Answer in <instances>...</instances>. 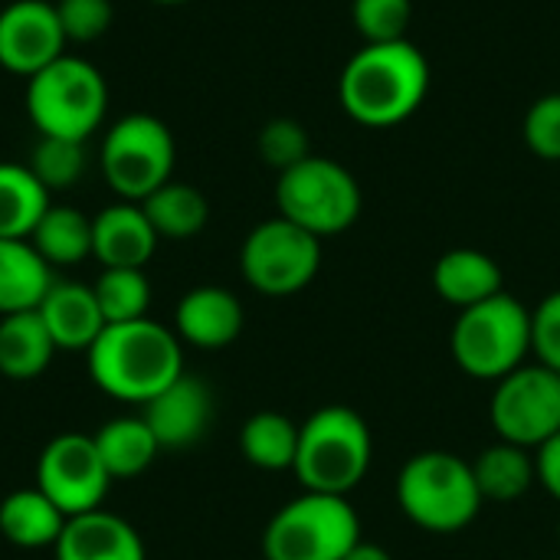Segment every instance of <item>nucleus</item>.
<instances>
[{
	"label": "nucleus",
	"instance_id": "1",
	"mask_svg": "<svg viewBox=\"0 0 560 560\" xmlns=\"http://www.w3.org/2000/svg\"><path fill=\"white\" fill-rule=\"evenodd\" d=\"M430 92V62L410 43H364L341 69L338 102L364 128H394L407 121Z\"/></svg>",
	"mask_w": 560,
	"mask_h": 560
},
{
	"label": "nucleus",
	"instance_id": "2",
	"mask_svg": "<svg viewBox=\"0 0 560 560\" xmlns=\"http://www.w3.org/2000/svg\"><path fill=\"white\" fill-rule=\"evenodd\" d=\"M85 364L102 394L144 407L184 374V351L174 328L138 318L125 325H105V331L85 351Z\"/></svg>",
	"mask_w": 560,
	"mask_h": 560
},
{
	"label": "nucleus",
	"instance_id": "3",
	"mask_svg": "<svg viewBox=\"0 0 560 560\" xmlns=\"http://www.w3.org/2000/svg\"><path fill=\"white\" fill-rule=\"evenodd\" d=\"M374 436L364 417L345 404H328L299 423V453L292 472L305 492L351 495L371 472Z\"/></svg>",
	"mask_w": 560,
	"mask_h": 560
},
{
	"label": "nucleus",
	"instance_id": "4",
	"mask_svg": "<svg viewBox=\"0 0 560 560\" xmlns=\"http://www.w3.org/2000/svg\"><path fill=\"white\" fill-rule=\"evenodd\" d=\"M400 512L430 535H456L469 528L482 512V492L472 476V463L446 450H427L410 456L397 472Z\"/></svg>",
	"mask_w": 560,
	"mask_h": 560
},
{
	"label": "nucleus",
	"instance_id": "5",
	"mask_svg": "<svg viewBox=\"0 0 560 560\" xmlns=\"http://www.w3.org/2000/svg\"><path fill=\"white\" fill-rule=\"evenodd\" d=\"M108 112V85L82 56H59L26 79V115L39 138L89 141Z\"/></svg>",
	"mask_w": 560,
	"mask_h": 560
},
{
	"label": "nucleus",
	"instance_id": "6",
	"mask_svg": "<svg viewBox=\"0 0 560 560\" xmlns=\"http://www.w3.org/2000/svg\"><path fill=\"white\" fill-rule=\"evenodd\" d=\"M450 351L466 377L499 384L502 377L528 364L532 308L522 299L499 292L459 312L450 335Z\"/></svg>",
	"mask_w": 560,
	"mask_h": 560
},
{
	"label": "nucleus",
	"instance_id": "7",
	"mask_svg": "<svg viewBox=\"0 0 560 560\" xmlns=\"http://www.w3.org/2000/svg\"><path fill=\"white\" fill-rule=\"evenodd\" d=\"M361 541V518L345 495L302 492L262 532L266 560H345Z\"/></svg>",
	"mask_w": 560,
	"mask_h": 560
},
{
	"label": "nucleus",
	"instance_id": "8",
	"mask_svg": "<svg viewBox=\"0 0 560 560\" xmlns=\"http://www.w3.org/2000/svg\"><path fill=\"white\" fill-rule=\"evenodd\" d=\"M276 207L279 217L292 220L318 240H328L358 223L364 194L358 177L345 164L308 154L305 161L279 174Z\"/></svg>",
	"mask_w": 560,
	"mask_h": 560
},
{
	"label": "nucleus",
	"instance_id": "9",
	"mask_svg": "<svg viewBox=\"0 0 560 560\" xmlns=\"http://www.w3.org/2000/svg\"><path fill=\"white\" fill-rule=\"evenodd\" d=\"M102 177L105 184L131 203H141L151 197L158 187L174 180V135L171 128L148 115V112H131L118 118L105 138H102Z\"/></svg>",
	"mask_w": 560,
	"mask_h": 560
},
{
	"label": "nucleus",
	"instance_id": "10",
	"mask_svg": "<svg viewBox=\"0 0 560 560\" xmlns=\"http://www.w3.org/2000/svg\"><path fill=\"white\" fill-rule=\"evenodd\" d=\"M322 269V240L285 217L262 220L240 249V272L249 289L269 299L299 295Z\"/></svg>",
	"mask_w": 560,
	"mask_h": 560
},
{
	"label": "nucleus",
	"instance_id": "11",
	"mask_svg": "<svg viewBox=\"0 0 560 560\" xmlns=\"http://www.w3.org/2000/svg\"><path fill=\"white\" fill-rule=\"evenodd\" d=\"M489 420L499 440L541 450L560 433V374L541 361L522 364L492 390Z\"/></svg>",
	"mask_w": 560,
	"mask_h": 560
},
{
	"label": "nucleus",
	"instance_id": "12",
	"mask_svg": "<svg viewBox=\"0 0 560 560\" xmlns=\"http://www.w3.org/2000/svg\"><path fill=\"white\" fill-rule=\"evenodd\" d=\"M112 476L102 466V456L92 436L59 433L52 436L36 459V489L52 499L66 518L102 509Z\"/></svg>",
	"mask_w": 560,
	"mask_h": 560
},
{
	"label": "nucleus",
	"instance_id": "13",
	"mask_svg": "<svg viewBox=\"0 0 560 560\" xmlns=\"http://www.w3.org/2000/svg\"><path fill=\"white\" fill-rule=\"evenodd\" d=\"M66 33L49 0H10L0 10V69L30 79L66 56Z\"/></svg>",
	"mask_w": 560,
	"mask_h": 560
},
{
	"label": "nucleus",
	"instance_id": "14",
	"mask_svg": "<svg viewBox=\"0 0 560 560\" xmlns=\"http://www.w3.org/2000/svg\"><path fill=\"white\" fill-rule=\"evenodd\" d=\"M141 417L161 450H187L203 440L213 423V394L200 377L180 374L174 384H167L158 397L144 404Z\"/></svg>",
	"mask_w": 560,
	"mask_h": 560
},
{
	"label": "nucleus",
	"instance_id": "15",
	"mask_svg": "<svg viewBox=\"0 0 560 560\" xmlns=\"http://www.w3.org/2000/svg\"><path fill=\"white\" fill-rule=\"evenodd\" d=\"M158 233L141 203L118 200L92 217V256L102 269H144L158 249Z\"/></svg>",
	"mask_w": 560,
	"mask_h": 560
},
{
	"label": "nucleus",
	"instance_id": "16",
	"mask_svg": "<svg viewBox=\"0 0 560 560\" xmlns=\"http://www.w3.org/2000/svg\"><path fill=\"white\" fill-rule=\"evenodd\" d=\"M246 312L230 289L197 285L174 308V331L184 345L200 351H220L240 338Z\"/></svg>",
	"mask_w": 560,
	"mask_h": 560
},
{
	"label": "nucleus",
	"instance_id": "17",
	"mask_svg": "<svg viewBox=\"0 0 560 560\" xmlns=\"http://www.w3.org/2000/svg\"><path fill=\"white\" fill-rule=\"evenodd\" d=\"M52 551L56 560H144V541L131 522L95 509L69 518Z\"/></svg>",
	"mask_w": 560,
	"mask_h": 560
},
{
	"label": "nucleus",
	"instance_id": "18",
	"mask_svg": "<svg viewBox=\"0 0 560 560\" xmlns=\"http://www.w3.org/2000/svg\"><path fill=\"white\" fill-rule=\"evenodd\" d=\"M36 315L43 318L56 351H89L105 331L98 299L85 282H52Z\"/></svg>",
	"mask_w": 560,
	"mask_h": 560
},
{
	"label": "nucleus",
	"instance_id": "19",
	"mask_svg": "<svg viewBox=\"0 0 560 560\" xmlns=\"http://www.w3.org/2000/svg\"><path fill=\"white\" fill-rule=\"evenodd\" d=\"M433 289L446 305L466 312V308L505 292L502 289V266L482 249L456 246V249H450V253H443L436 259Z\"/></svg>",
	"mask_w": 560,
	"mask_h": 560
},
{
	"label": "nucleus",
	"instance_id": "20",
	"mask_svg": "<svg viewBox=\"0 0 560 560\" xmlns=\"http://www.w3.org/2000/svg\"><path fill=\"white\" fill-rule=\"evenodd\" d=\"M66 522H69L66 512L52 499H46L36 486L16 489L0 502V535L23 551L56 548Z\"/></svg>",
	"mask_w": 560,
	"mask_h": 560
},
{
	"label": "nucleus",
	"instance_id": "21",
	"mask_svg": "<svg viewBox=\"0 0 560 560\" xmlns=\"http://www.w3.org/2000/svg\"><path fill=\"white\" fill-rule=\"evenodd\" d=\"M52 282L49 262L30 240H0V318L36 312Z\"/></svg>",
	"mask_w": 560,
	"mask_h": 560
},
{
	"label": "nucleus",
	"instance_id": "22",
	"mask_svg": "<svg viewBox=\"0 0 560 560\" xmlns=\"http://www.w3.org/2000/svg\"><path fill=\"white\" fill-rule=\"evenodd\" d=\"M56 358V345L36 312L0 318V374L7 381H36Z\"/></svg>",
	"mask_w": 560,
	"mask_h": 560
},
{
	"label": "nucleus",
	"instance_id": "23",
	"mask_svg": "<svg viewBox=\"0 0 560 560\" xmlns=\"http://www.w3.org/2000/svg\"><path fill=\"white\" fill-rule=\"evenodd\" d=\"M472 476L486 502H518L538 482L535 453L499 440L472 459Z\"/></svg>",
	"mask_w": 560,
	"mask_h": 560
},
{
	"label": "nucleus",
	"instance_id": "24",
	"mask_svg": "<svg viewBox=\"0 0 560 560\" xmlns=\"http://www.w3.org/2000/svg\"><path fill=\"white\" fill-rule=\"evenodd\" d=\"M92 443H95L102 466L108 469L112 479L141 476L161 453L144 417H115L92 433Z\"/></svg>",
	"mask_w": 560,
	"mask_h": 560
},
{
	"label": "nucleus",
	"instance_id": "25",
	"mask_svg": "<svg viewBox=\"0 0 560 560\" xmlns=\"http://www.w3.org/2000/svg\"><path fill=\"white\" fill-rule=\"evenodd\" d=\"M30 243L49 262V269L79 266L92 256V217L66 203H49L30 233Z\"/></svg>",
	"mask_w": 560,
	"mask_h": 560
},
{
	"label": "nucleus",
	"instance_id": "26",
	"mask_svg": "<svg viewBox=\"0 0 560 560\" xmlns=\"http://www.w3.org/2000/svg\"><path fill=\"white\" fill-rule=\"evenodd\" d=\"M49 207V190L26 164L0 161V240H30Z\"/></svg>",
	"mask_w": 560,
	"mask_h": 560
},
{
	"label": "nucleus",
	"instance_id": "27",
	"mask_svg": "<svg viewBox=\"0 0 560 560\" xmlns=\"http://www.w3.org/2000/svg\"><path fill=\"white\" fill-rule=\"evenodd\" d=\"M240 453L249 466L262 472L292 469L299 453V423L285 413L259 410L240 430Z\"/></svg>",
	"mask_w": 560,
	"mask_h": 560
},
{
	"label": "nucleus",
	"instance_id": "28",
	"mask_svg": "<svg viewBox=\"0 0 560 560\" xmlns=\"http://www.w3.org/2000/svg\"><path fill=\"white\" fill-rule=\"evenodd\" d=\"M141 210L161 240H194L210 220L207 197L180 180H167L164 187H158L151 197L141 200Z\"/></svg>",
	"mask_w": 560,
	"mask_h": 560
},
{
	"label": "nucleus",
	"instance_id": "29",
	"mask_svg": "<svg viewBox=\"0 0 560 560\" xmlns=\"http://www.w3.org/2000/svg\"><path fill=\"white\" fill-rule=\"evenodd\" d=\"M92 292L98 299L105 325H125L148 318L151 305V282L144 269H102V276L92 282Z\"/></svg>",
	"mask_w": 560,
	"mask_h": 560
},
{
	"label": "nucleus",
	"instance_id": "30",
	"mask_svg": "<svg viewBox=\"0 0 560 560\" xmlns=\"http://www.w3.org/2000/svg\"><path fill=\"white\" fill-rule=\"evenodd\" d=\"M36 180L52 194V190H69L82 180L85 174V144L69 141V138H39L33 144L30 164H26Z\"/></svg>",
	"mask_w": 560,
	"mask_h": 560
},
{
	"label": "nucleus",
	"instance_id": "31",
	"mask_svg": "<svg viewBox=\"0 0 560 560\" xmlns=\"http://www.w3.org/2000/svg\"><path fill=\"white\" fill-rule=\"evenodd\" d=\"M410 20H413L410 0H351V23L364 43L407 39Z\"/></svg>",
	"mask_w": 560,
	"mask_h": 560
},
{
	"label": "nucleus",
	"instance_id": "32",
	"mask_svg": "<svg viewBox=\"0 0 560 560\" xmlns=\"http://www.w3.org/2000/svg\"><path fill=\"white\" fill-rule=\"evenodd\" d=\"M256 148H259V158L282 174V171L295 167L299 161H305L312 154V138H308L302 121H295V118H272V121L262 125Z\"/></svg>",
	"mask_w": 560,
	"mask_h": 560
},
{
	"label": "nucleus",
	"instance_id": "33",
	"mask_svg": "<svg viewBox=\"0 0 560 560\" xmlns=\"http://www.w3.org/2000/svg\"><path fill=\"white\" fill-rule=\"evenodd\" d=\"M525 144L541 161H560V92H548L532 102L522 121Z\"/></svg>",
	"mask_w": 560,
	"mask_h": 560
},
{
	"label": "nucleus",
	"instance_id": "34",
	"mask_svg": "<svg viewBox=\"0 0 560 560\" xmlns=\"http://www.w3.org/2000/svg\"><path fill=\"white\" fill-rule=\"evenodd\" d=\"M56 13L69 43H95L112 30L115 20L112 0H59Z\"/></svg>",
	"mask_w": 560,
	"mask_h": 560
},
{
	"label": "nucleus",
	"instance_id": "35",
	"mask_svg": "<svg viewBox=\"0 0 560 560\" xmlns=\"http://www.w3.org/2000/svg\"><path fill=\"white\" fill-rule=\"evenodd\" d=\"M532 354L560 374V289L545 295L532 312Z\"/></svg>",
	"mask_w": 560,
	"mask_h": 560
},
{
	"label": "nucleus",
	"instance_id": "36",
	"mask_svg": "<svg viewBox=\"0 0 560 560\" xmlns=\"http://www.w3.org/2000/svg\"><path fill=\"white\" fill-rule=\"evenodd\" d=\"M535 469H538V486L560 505V433L541 450H535Z\"/></svg>",
	"mask_w": 560,
	"mask_h": 560
},
{
	"label": "nucleus",
	"instance_id": "37",
	"mask_svg": "<svg viewBox=\"0 0 560 560\" xmlns=\"http://www.w3.org/2000/svg\"><path fill=\"white\" fill-rule=\"evenodd\" d=\"M345 560H394V558H390V551H387V548L371 545V541H364V538H361V541L354 545V551H351Z\"/></svg>",
	"mask_w": 560,
	"mask_h": 560
},
{
	"label": "nucleus",
	"instance_id": "38",
	"mask_svg": "<svg viewBox=\"0 0 560 560\" xmlns=\"http://www.w3.org/2000/svg\"><path fill=\"white\" fill-rule=\"evenodd\" d=\"M151 3H161V7H180V3H190V0H151Z\"/></svg>",
	"mask_w": 560,
	"mask_h": 560
},
{
	"label": "nucleus",
	"instance_id": "39",
	"mask_svg": "<svg viewBox=\"0 0 560 560\" xmlns=\"http://www.w3.org/2000/svg\"><path fill=\"white\" fill-rule=\"evenodd\" d=\"M558 541H560V522H558Z\"/></svg>",
	"mask_w": 560,
	"mask_h": 560
}]
</instances>
